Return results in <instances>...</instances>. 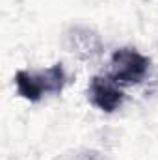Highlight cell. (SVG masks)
I'll use <instances>...</instances> for the list:
<instances>
[{"label": "cell", "instance_id": "obj_1", "mask_svg": "<svg viewBox=\"0 0 158 160\" xmlns=\"http://www.w3.org/2000/svg\"><path fill=\"white\" fill-rule=\"evenodd\" d=\"M65 80L67 77L62 63H54L47 71H37V73L19 71L15 75L19 95L32 102H37L45 95H50V93H62Z\"/></svg>", "mask_w": 158, "mask_h": 160}, {"label": "cell", "instance_id": "obj_2", "mask_svg": "<svg viewBox=\"0 0 158 160\" xmlns=\"http://www.w3.org/2000/svg\"><path fill=\"white\" fill-rule=\"evenodd\" d=\"M149 58L136 48H119L110 62V78L121 86L140 84L149 71Z\"/></svg>", "mask_w": 158, "mask_h": 160}, {"label": "cell", "instance_id": "obj_3", "mask_svg": "<svg viewBox=\"0 0 158 160\" xmlns=\"http://www.w3.org/2000/svg\"><path fill=\"white\" fill-rule=\"evenodd\" d=\"M89 101L106 114L116 112L123 104V91L110 77H93L87 89Z\"/></svg>", "mask_w": 158, "mask_h": 160}]
</instances>
